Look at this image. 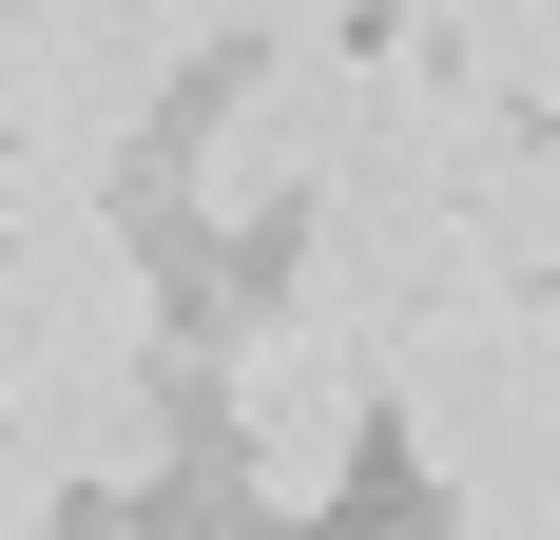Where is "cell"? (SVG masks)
<instances>
[]
</instances>
